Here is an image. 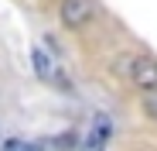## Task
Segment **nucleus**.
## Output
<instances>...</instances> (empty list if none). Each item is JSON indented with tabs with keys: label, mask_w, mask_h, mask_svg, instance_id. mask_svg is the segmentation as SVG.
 Segmentation results:
<instances>
[{
	"label": "nucleus",
	"mask_w": 157,
	"mask_h": 151,
	"mask_svg": "<svg viewBox=\"0 0 157 151\" xmlns=\"http://www.w3.org/2000/svg\"><path fill=\"white\" fill-rule=\"evenodd\" d=\"M130 79H133L140 89H154L157 86V59H150V55L130 59Z\"/></svg>",
	"instance_id": "1"
},
{
	"label": "nucleus",
	"mask_w": 157,
	"mask_h": 151,
	"mask_svg": "<svg viewBox=\"0 0 157 151\" xmlns=\"http://www.w3.org/2000/svg\"><path fill=\"white\" fill-rule=\"evenodd\" d=\"M92 14H96L92 0H62V21H65V28H82Z\"/></svg>",
	"instance_id": "2"
},
{
	"label": "nucleus",
	"mask_w": 157,
	"mask_h": 151,
	"mask_svg": "<svg viewBox=\"0 0 157 151\" xmlns=\"http://www.w3.org/2000/svg\"><path fill=\"white\" fill-rule=\"evenodd\" d=\"M31 59H34V72L41 76V79H55V83H65V79H62V72L55 69V62H51V59L41 52V48H34V52H31Z\"/></svg>",
	"instance_id": "3"
},
{
	"label": "nucleus",
	"mask_w": 157,
	"mask_h": 151,
	"mask_svg": "<svg viewBox=\"0 0 157 151\" xmlns=\"http://www.w3.org/2000/svg\"><path fill=\"white\" fill-rule=\"evenodd\" d=\"M0 151H44L41 141H24V137H14V141H0Z\"/></svg>",
	"instance_id": "4"
},
{
	"label": "nucleus",
	"mask_w": 157,
	"mask_h": 151,
	"mask_svg": "<svg viewBox=\"0 0 157 151\" xmlns=\"http://www.w3.org/2000/svg\"><path fill=\"white\" fill-rule=\"evenodd\" d=\"M144 110H147V117L157 120V86L154 89H144Z\"/></svg>",
	"instance_id": "5"
}]
</instances>
